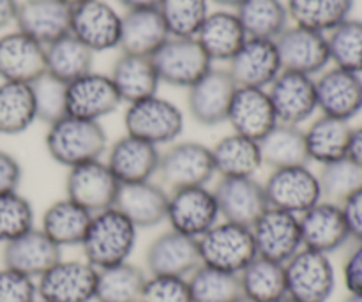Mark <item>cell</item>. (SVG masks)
<instances>
[{"label":"cell","instance_id":"1","mask_svg":"<svg viewBox=\"0 0 362 302\" xmlns=\"http://www.w3.org/2000/svg\"><path fill=\"white\" fill-rule=\"evenodd\" d=\"M138 228L115 207L92 214L81 243L85 262L99 269L127 262L136 244Z\"/></svg>","mask_w":362,"mask_h":302},{"label":"cell","instance_id":"2","mask_svg":"<svg viewBox=\"0 0 362 302\" xmlns=\"http://www.w3.org/2000/svg\"><path fill=\"white\" fill-rule=\"evenodd\" d=\"M45 144L49 158L67 170L98 161L108 151V138L101 124L71 115L48 126Z\"/></svg>","mask_w":362,"mask_h":302},{"label":"cell","instance_id":"3","mask_svg":"<svg viewBox=\"0 0 362 302\" xmlns=\"http://www.w3.org/2000/svg\"><path fill=\"white\" fill-rule=\"evenodd\" d=\"M197 240L202 265L232 274H239L258 257L251 228L225 219Z\"/></svg>","mask_w":362,"mask_h":302},{"label":"cell","instance_id":"4","mask_svg":"<svg viewBox=\"0 0 362 302\" xmlns=\"http://www.w3.org/2000/svg\"><path fill=\"white\" fill-rule=\"evenodd\" d=\"M124 126L127 134L156 147L165 144L172 145L182 134L184 115L175 103L156 94L127 105Z\"/></svg>","mask_w":362,"mask_h":302},{"label":"cell","instance_id":"5","mask_svg":"<svg viewBox=\"0 0 362 302\" xmlns=\"http://www.w3.org/2000/svg\"><path fill=\"white\" fill-rule=\"evenodd\" d=\"M286 294L299 302H327L336 289L329 255L303 248L285 264Z\"/></svg>","mask_w":362,"mask_h":302},{"label":"cell","instance_id":"6","mask_svg":"<svg viewBox=\"0 0 362 302\" xmlns=\"http://www.w3.org/2000/svg\"><path fill=\"white\" fill-rule=\"evenodd\" d=\"M214 173L211 147L198 141H179L161 152L156 175L170 191H175L205 186Z\"/></svg>","mask_w":362,"mask_h":302},{"label":"cell","instance_id":"7","mask_svg":"<svg viewBox=\"0 0 362 302\" xmlns=\"http://www.w3.org/2000/svg\"><path fill=\"white\" fill-rule=\"evenodd\" d=\"M161 83L189 88L212 69V60L194 37H170L151 57Z\"/></svg>","mask_w":362,"mask_h":302},{"label":"cell","instance_id":"8","mask_svg":"<svg viewBox=\"0 0 362 302\" xmlns=\"http://www.w3.org/2000/svg\"><path fill=\"white\" fill-rule=\"evenodd\" d=\"M269 209L300 216L322 202L318 175L308 166L272 170L264 184Z\"/></svg>","mask_w":362,"mask_h":302},{"label":"cell","instance_id":"9","mask_svg":"<svg viewBox=\"0 0 362 302\" xmlns=\"http://www.w3.org/2000/svg\"><path fill=\"white\" fill-rule=\"evenodd\" d=\"M218 202L214 191L207 186H194L175 190L168 194L166 221L175 232L200 239L205 232L219 221Z\"/></svg>","mask_w":362,"mask_h":302},{"label":"cell","instance_id":"10","mask_svg":"<svg viewBox=\"0 0 362 302\" xmlns=\"http://www.w3.org/2000/svg\"><path fill=\"white\" fill-rule=\"evenodd\" d=\"M37 297L45 302H92L98 269L88 262L59 260L37 278Z\"/></svg>","mask_w":362,"mask_h":302},{"label":"cell","instance_id":"11","mask_svg":"<svg viewBox=\"0 0 362 302\" xmlns=\"http://www.w3.org/2000/svg\"><path fill=\"white\" fill-rule=\"evenodd\" d=\"M257 255L285 265L297 251L303 250L299 216L267 209L251 226Z\"/></svg>","mask_w":362,"mask_h":302},{"label":"cell","instance_id":"12","mask_svg":"<svg viewBox=\"0 0 362 302\" xmlns=\"http://www.w3.org/2000/svg\"><path fill=\"white\" fill-rule=\"evenodd\" d=\"M122 14L105 0H90L71 7V30L92 53L119 48Z\"/></svg>","mask_w":362,"mask_h":302},{"label":"cell","instance_id":"13","mask_svg":"<svg viewBox=\"0 0 362 302\" xmlns=\"http://www.w3.org/2000/svg\"><path fill=\"white\" fill-rule=\"evenodd\" d=\"M274 42L283 71L315 76L324 73L331 64L327 34L293 25L286 28Z\"/></svg>","mask_w":362,"mask_h":302},{"label":"cell","instance_id":"14","mask_svg":"<svg viewBox=\"0 0 362 302\" xmlns=\"http://www.w3.org/2000/svg\"><path fill=\"white\" fill-rule=\"evenodd\" d=\"M267 94L271 98L278 124L300 127V124L310 120L318 110L313 76L281 71L269 85Z\"/></svg>","mask_w":362,"mask_h":302},{"label":"cell","instance_id":"15","mask_svg":"<svg viewBox=\"0 0 362 302\" xmlns=\"http://www.w3.org/2000/svg\"><path fill=\"white\" fill-rule=\"evenodd\" d=\"M119 187L120 182L101 159L69 168L66 177L67 198L90 214L113 207Z\"/></svg>","mask_w":362,"mask_h":302},{"label":"cell","instance_id":"16","mask_svg":"<svg viewBox=\"0 0 362 302\" xmlns=\"http://www.w3.org/2000/svg\"><path fill=\"white\" fill-rule=\"evenodd\" d=\"M235 91L237 85L228 71L212 67L193 87L187 88V108L191 117L205 127L225 124Z\"/></svg>","mask_w":362,"mask_h":302},{"label":"cell","instance_id":"17","mask_svg":"<svg viewBox=\"0 0 362 302\" xmlns=\"http://www.w3.org/2000/svg\"><path fill=\"white\" fill-rule=\"evenodd\" d=\"M122 105L110 74L90 71L67 83V115L99 122Z\"/></svg>","mask_w":362,"mask_h":302},{"label":"cell","instance_id":"18","mask_svg":"<svg viewBox=\"0 0 362 302\" xmlns=\"http://www.w3.org/2000/svg\"><path fill=\"white\" fill-rule=\"evenodd\" d=\"M212 191L218 202L219 214L225 221L251 228L255 221L269 209L264 184L255 180L253 177H235V179L221 177L218 186Z\"/></svg>","mask_w":362,"mask_h":302},{"label":"cell","instance_id":"19","mask_svg":"<svg viewBox=\"0 0 362 302\" xmlns=\"http://www.w3.org/2000/svg\"><path fill=\"white\" fill-rule=\"evenodd\" d=\"M317 103L322 115L350 122L362 112V76L331 67L315 80Z\"/></svg>","mask_w":362,"mask_h":302},{"label":"cell","instance_id":"20","mask_svg":"<svg viewBox=\"0 0 362 302\" xmlns=\"http://www.w3.org/2000/svg\"><path fill=\"white\" fill-rule=\"evenodd\" d=\"M235 81L237 87L265 88L278 78L281 73V60H279L278 48L274 41L269 39H251L240 46L228 62L226 69Z\"/></svg>","mask_w":362,"mask_h":302},{"label":"cell","instance_id":"21","mask_svg":"<svg viewBox=\"0 0 362 302\" xmlns=\"http://www.w3.org/2000/svg\"><path fill=\"white\" fill-rule=\"evenodd\" d=\"M303 248L331 255L350 240L341 205L322 200L299 216Z\"/></svg>","mask_w":362,"mask_h":302},{"label":"cell","instance_id":"22","mask_svg":"<svg viewBox=\"0 0 362 302\" xmlns=\"http://www.w3.org/2000/svg\"><path fill=\"white\" fill-rule=\"evenodd\" d=\"M145 264L152 276L187 278L202 265L198 240L175 230H168L156 237L147 248Z\"/></svg>","mask_w":362,"mask_h":302},{"label":"cell","instance_id":"23","mask_svg":"<svg viewBox=\"0 0 362 302\" xmlns=\"http://www.w3.org/2000/svg\"><path fill=\"white\" fill-rule=\"evenodd\" d=\"M45 73V46L20 30L9 32L0 37V78L2 81L30 85Z\"/></svg>","mask_w":362,"mask_h":302},{"label":"cell","instance_id":"24","mask_svg":"<svg viewBox=\"0 0 362 302\" xmlns=\"http://www.w3.org/2000/svg\"><path fill=\"white\" fill-rule=\"evenodd\" d=\"M4 267L37 279L59 260H62V248L57 246L41 228H32L18 239L4 244Z\"/></svg>","mask_w":362,"mask_h":302},{"label":"cell","instance_id":"25","mask_svg":"<svg viewBox=\"0 0 362 302\" xmlns=\"http://www.w3.org/2000/svg\"><path fill=\"white\" fill-rule=\"evenodd\" d=\"M18 30L48 46L71 30V7L60 0H23L16 11Z\"/></svg>","mask_w":362,"mask_h":302},{"label":"cell","instance_id":"26","mask_svg":"<svg viewBox=\"0 0 362 302\" xmlns=\"http://www.w3.org/2000/svg\"><path fill=\"white\" fill-rule=\"evenodd\" d=\"M106 165L120 184H133L152 180L158 173L161 152L156 145L134 138L126 133L110 145Z\"/></svg>","mask_w":362,"mask_h":302},{"label":"cell","instance_id":"27","mask_svg":"<svg viewBox=\"0 0 362 302\" xmlns=\"http://www.w3.org/2000/svg\"><path fill=\"white\" fill-rule=\"evenodd\" d=\"M226 122L235 134L260 141L278 124L267 91L237 87Z\"/></svg>","mask_w":362,"mask_h":302},{"label":"cell","instance_id":"28","mask_svg":"<svg viewBox=\"0 0 362 302\" xmlns=\"http://www.w3.org/2000/svg\"><path fill=\"white\" fill-rule=\"evenodd\" d=\"M113 207L122 212L136 228H152L166 221L168 193L152 180L120 184Z\"/></svg>","mask_w":362,"mask_h":302},{"label":"cell","instance_id":"29","mask_svg":"<svg viewBox=\"0 0 362 302\" xmlns=\"http://www.w3.org/2000/svg\"><path fill=\"white\" fill-rule=\"evenodd\" d=\"M168 39L170 32L158 7L131 9L122 16L119 48L126 55L152 57Z\"/></svg>","mask_w":362,"mask_h":302},{"label":"cell","instance_id":"30","mask_svg":"<svg viewBox=\"0 0 362 302\" xmlns=\"http://www.w3.org/2000/svg\"><path fill=\"white\" fill-rule=\"evenodd\" d=\"M194 39L212 62H230L246 42L247 35L237 14L221 9L209 13Z\"/></svg>","mask_w":362,"mask_h":302},{"label":"cell","instance_id":"31","mask_svg":"<svg viewBox=\"0 0 362 302\" xmlns=\"http://www.w3.org/2000/svg\"><path fill=\"white\" fill-rule=\"evenodd\" d=\"M122 103H136L158 94L159 76L151 57L122 55L115 60L110 73Z\"/></svg>","mask_w":362,"mask_h":302},{"label":"cell","instance_id":"32","mask_svg":"<svg viewBox=\"0 0 362 302\" xmlns=\"http://www.w3.org/2000/svg\"><path fill=\"white\" fill-rule=\"evenodd\" d=\"M352 131L354 127L346 120L332 119L327 115H320L313 120L311 126L304 129L310 161L324 166L346 158Z\"/></svg>","mask_w":362,"mask_h":302},{"label":"cell","instance_id":"33","mask_svg":"<svg viewBox=\"0 0 362 302\" xmlns=\"http://www.w3.org/2000/svg\"><path fill=\"white\" fill-rule=\"evenodd\" d=\"M92 214L69 198L57 200L42 212L41 230L59 248L81 246Z\"/></svg>","mask_w":362,"mask_h":302},{"label":"cell","instance_id":"34","mask_svg":"<svg viewBox=\"0 0 362 302\" xmlns=\"http://www.w3.org/2000/svg\"><path fill=\"white\" fill-rule=\"evenodd\" d=\"M262 163L272 170L292 168V166H308L310 156L306 149L304 129L299 126L276 124L260 141Z\"/></svg>","mask_w":362,"mask_h":302},{"label":"cell","instance_id":"35","mask_svg":"<svg viewBox=\"0 0 362 302\" xmlns=\"http://www.w3.org/2000/svg\"><path fill=\"white\" fill-rule=\"evenodd\" d=\"M211 152L216 173L225 179L253 177L264 165L258 141L235 133L221 138L214 147H211Z\"/></svg>","mask_w":362,"mask_h":302},{"label":"cell","instance_id":"36","mask_svg":"<svg viewBox=\"0 0 362 302\" xmlns=\"http://www.w3.org/2000/svg\"><path fill=\"white\" fill-rule=\"evenodd\" d=\"M235 14L251 39L276 41L290 27L286 4L281 0H243Z\"/></svg>","mask_w":362,"mask_h":302},{"label":"cell","instance_id":"37","mask_svg":"<svg viewBox=\"0 0 362 302\" xmlns=\"http://www.w3.org/2000/svg\"><path fill=\"white\" fill-rule=\"evenodd\" d=\"M356 0H286V11L293 25L329 34L349 20Z\"/></svg>","mask_w":362,"mask_h":302},{"label":"cell","instance_id":"38","mask_svg":"<svg viewBox=\"0 0 362 302\" xmlns=\"http://www.w3.org/2000/svg\"><path fill=\"white\" fill-rule=\"evenodd\" d=\"M243 296L255 302H279L285 299V265L257 257L239 272Z\"/></svg>","mask_w":362,"mask_h":302},{"label":"cell","instance_id":"39","mask_svg":"<svg viewBox=\"0 0 362 302\" xmlns=\"http://www.w3.org/2000/svg\"><path fill=\"white\" fill-rule=\"evenodd\" d=\"M46 73L59 78L64 83L78 80L92 71L94 53L78 41L73 34L57 39L52 45L45 46Z\"/></svg>","mask_w":362,"mask_h":302},{"label":"cell","instance_id":"40","mask_svg":"<svg viewBox=\"0 0 362 302\" xmlns=\"http://www.w3.org/2000/svg\"><path fill=\"white\" fill-rule=\"evenodd\" d=\"M37 120L34 92L28 83H0V134L25 133Z\"/></svg>","mask_w":362,"mask_h":302},{"label":"cell","instance_id":"41","mask_svg":"<svg viewBox=\"0 0 362 302\" xmlns=\"http://www.w3.org/2000/svg\"><path fill=\"white\" fill-rule=\"evenodd\" d=\"M147 276L140 267L124 262L99 269L95 299L98 302H140Z\"/></svg>","mask_w":362,"mask_h":302},{"label":"cell","instance_id":"42","mask_svg":"<svg viewBox=\"0 0 362 302\" xmlns=\"http://www.w3.org/2000/svg\"><path fill=\"white\" fill-rule=\"evenodd\" d=\"M193 302H237L243 297L239 274L200 265L187 276Z\"/></svg>","mask_w":362,"mask_h":302},{"label":"cell","instance_id":"43","mask_svg":"<svg viewBox=\"0 0 362 302\" xmlns=\"http://www.w3.org/2000/svg\"><path fill=\"white\" fill-rule=\"evenodd\" d=\"M318 175L322 200L341 205L352 194L362 190V166L352 158H343L322 166Z\"/></svg>","mask_w":362,"mask_h":302},{"label":"cell","instance_id":"44","mask_svg":"<svg viewBox=\"0 0 362 302\" xmlns=\"http://www.w3.org/2000/svg\"><path fill=\"white\" fill-rule=\"evenodd\" d=\"M329 55L334 67L362 74V20L349 18L327 34Z\"/></svg>","mask_w":362,"mask_h":302},{"label":"cell","instance_id":"45","mask_svg":"<svg viewBox=\"0 0 362 302\" xmlns=\"http://www.w3.org/2000/svg\"><path fill=\"white\" fill-rule=\"evenodd\" d=\"M158 11L170 37H194L209 16V0H159Z\"/></svg>","mask_w":362,"mask_h":302},{"label":"cell","instance_id":"46","mask_svg":"<svg viewBox=\"0 0 362 302\" xmlns=\"http://www.w3.org/2000/svg\"><path fill=\"white\" fill-rule=\"evenodd\" d=\"M30 87L34 92L37 120L45 122L46 126H52L67 117V83L49 73H45L34 83H30Z\"/></svg>","mask_w":362,"mask_h":302},{"label":"cell","instance_id":"47","mask_svg":"<svg viewBox=\"0 0 362 302\" xmlns=\"http://www.w3.org/2000/svg\"><path fill=\"white\" fill-rule=\"evenodd\" d=\"M34 209L18 191L0 194V243L7 244L34 228Z\"/></svg>","mask_w":362,"mask_h":302},{"label":"cell","instance_id":"48","mask_svg":"<svg viewBox=\"0 0 362 302\" xmlns=\"http://www.w3.org/2000/svg\"><path fill=\"white\" fill-rule=\"evenodd\" d=\"M140 302H193L187 278L151 274L144 285Z\"/></svg>","mask_w":362,"mask_h":302},{"label":"cell","instance_id":"49","mask_svg":"<svg viewBox=\"0 0 362 302\" xmlns=\"http://www.w3.org/2000/svg\"><path fill=\"white\" fill-rule=\"evenodd\" d=\"M37 301V285L35 279L13 271L0 269V302H35Z\"/></svg>","mask_w":362,"mask_h":302},{"label":"cell","instance_id":"50","mask_svg":"<svg viewBox=\"0 0 362 302\" xmlns=\"http://www.w3.org/2000/svg\"><path fill=\"white\" fill-rule=\"evenodd\" d=\"M343 279L350 296H362V240L354 246L343 265Z\"/></svg>","mask_w":362,"mask_h":302},{"label":"cell","instance_id":"51","mask_svg":"<svg viewBox=\"0 0 362 302\" xmlns=\"http://www.w3.org/2000/svg\"><path fill=\"white\" fill-rule=\"evenodd\" d=\"M21 177H23V170L18 159L9 152L0 151V194L18 191Z\"/></svg>","mask_w":362,"mask_h":302},{"label":"cell","instance_id":"52","mask_svg":"<svg viewBox=\"0 0 362 302\" xmlns=\"http://www.w3.org/2000/svg\"><path fill=\"white\" fill-rule=\"evenodd\" d=\"M341 211L349 226L350 239H356L359 243L362 240V190L343 202Z\"/></svg>","mask_w":362,"mask_h":302},{"label":"cell","instance_id":"53","mask_svg":"<svg viewBox=\"0 0 362 302\" xmlns=\"http://www.w3.org/2000/svg\"><path fill=\"white\" fill-rule=\"evenodd\" d=\"M18 0H0V30L9 27L16 20Z\"/></svg>","mask_w":362,"mask_h":302},{"label":"cell","instance_id":"54","mask_svg":"<svg viewBox=\"0 0 362 302\" xmlns=\"http://www.w3.org/2000/svg\"><path fill=\"white\" fill-rule=\"evenodd\" d=\"M349 158H352L354 161L359 163V165L362 166V124L359 127H354V131H352Z\"/></svg>","mask_w":362,"mask_h":302},{"label":"cell","instance_id":"55","mask_svg":"<svg viewBox=\"0 0 362 302\" xmlns=\"http://www.w3.org/2000/svg\"><path fill=\"white\" fill-rule=\"evenodd\" d=\"M120 6L126 7V11L131 9H148V7H158L159 0H117Z\"/></svg>","mask_w":362,"mask_h":302},{"label":"cell","instance_id":"56","mask_svg":"<svg viewBox=\"0 0 362 302\" xmlns=\"http://www.w3.org/2000/svg\"><path fill=\"white\" fill-rule=\"evenodd\" d=\"M209 2L216 4V6L223 7V9H232V7H239V4L243 2V0H209Z\"/></svg>","mask_w":362,"mask_h":302},{"label":"cell","instance_id":"57","mask_svg":"<svg viewBox=\"0 0 362 302\" xmlns=\"http://www.w3.org/2000/svg\"><path fill=\"white\" fill-rule=\"evenodd\" d=\"M60 2H64L66 6H69V7H76V6H80V4L90 2V0H60Z\"/></svg>","mask_w":362,"mask_h":302},{"label":"cell","instance_id":"58","mask_svg":"<svg viewBox=\"0 0 362 302\" xmlns=\"http://www.w3.org/2000/svg\"><path fill=\"white\" fill-rule=\"evenodd\" d=\"M345 302H362V296H349Z\"/></svg>","mask_w":362,"mask_h":302},{"label":"cell","instance_id":"59","mask_svg":"<svg viewBox=\"0 0 362 302\" xmlns=\"http://www.w3.org/2000/svg\"><path fill=\"white\" fill-rule=\"evenodd\" d=\"M279 302H299V301H296V299H292V297H288V296H286L285 299H281V301H279Z\"/></svg>","mask_w":362,"mask_h":302},{"label":"cell","instance_id":"60","mask_svg":"<svg viewBox=\"0 0 362 302\" xmlns=\"http://www.w3.org/2000/svg\"><path fill=\"white\" fill-rule=\"evenodd\" d=\"M237 302H255V301H251V299H247V297H240V299L239 301H237Z\"/></svg>","mask_w":362,"mask_h":302},{"label":"cell","instance_id":"61","mask_svg":"<svg viewBox=\"0 0 362 302\" xmlns=\"http://www.w3.org/2000/svg\"><path fill=\"white\" fill-rule=\"evenodd\" d=\"M35 302H45V301H41V299H39V301H35Z\"/></svg>","mask_w":362,"mask_h":302}]
</instances>
